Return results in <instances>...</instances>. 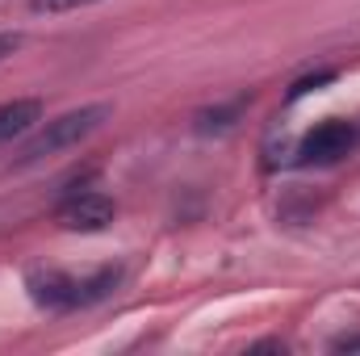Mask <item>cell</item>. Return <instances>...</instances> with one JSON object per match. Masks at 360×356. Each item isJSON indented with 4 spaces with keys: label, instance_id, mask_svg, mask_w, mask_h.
<instances>
[{
    "label": "cell",
    "instance_id": "cell-1",
    "mask_svg": "<svg viewBox=\"0 0 360 356\" xmlns=\"http://www.w3.org/2000/svg\"><path fill=\"white\" fill-rule=\"evenodd\" d=\"M122 265H105L89 272V276H72V272H59V268H42V272H30L25 276V289L34 298V306L42 310H84V306H96L105 302L117 285H122Z\"/></svg>",
    "mask_w": 360,
    "mask_h": 356
},
{
    "label": "cell",
    "instance_id": "cell-2",
    "mask_svg": "<svg viewBox=\"0 0 360 356\" xmlns=\"http://www.w3.org/2000/svg\"><path fill=\"white\" fill-rule=\"evenodd\" d=\"M109 117H113V105H105V101H96V105H80V109H68V113L51 117L46 126H38V130L21 143L13 168H34V164H42L46 155H59V151L84 143V139L96 134Z\"/></svg>",
    "mask_w": 360,
    "mask_h": 356
},
{
    "label": "cell",
    "instance_id": "cell-3",
    "mask_svg": "<svg viewBox=\"0 0 360 356\" xmlns=\"http://www.w3.org/2000/svg\"><path fill=\"white\" fill-rule=\"evenodd\" d=\"M352 147H356V126L344 117H327L297 143L293 164L297 168H331L344 155H352Z\"/></svg>",
    "mask_w": 360,
    "mask_h": 356
},
{
    "label": "cell",
    "instance_id": "cell-4",
    "mask_svg": "<svg viewBox=\"0 0 360 356\" xmlns=\"http://www.w3.org/2000/svg\"><path fill=\"white\" fill-rule=\"evenodd\" d=\"M117 218V201L96 193V189H72L59 205H55V222L63 231H80V235H92V231H105L109 222Z\"/></svg>",
    "mask_w": 360,
    "mask_h": 356
},
{
    "label": "cell",
    "instance_id": "cell-5",
    "mask_svg": "<svg viewBox=\"0 0 360 356\" xmlns=\"http://www.w3.org/2000/svg\"><path fill=\"white\" fill-rule=\"evenodd\" d=\"M42 122V101L38 96H17V101H4L0 105V147L13 143V139H25L34 134Z\"/></svg>",
    "mask_w": 360,
    "mask_h": 356
},
{
    "label": "cell",
    "instance_id": "cell-6",
    "mask_svg": "<svg viewBox=\"0 0 360 356\" xmlns=\"http://www.w3.org/2000/svg\"><path fill=\"white\" fill-rule=\"evenodd\" d=\"M243 105H248V96H235V101H226V105L197 109V113H193V130H197V134H226V130L243 117Z\"/></svg>",
    "mask_w": 360,
    "mask_h": 356
},
{
    "label": "cell",
    "instance_id": "cell-7",
    "mask_svg": "<svg viewBox=\"0 0 360 356\" xmlns=\"http://www.w3.org/2000/svg\"><path fill=\"white\" fill-rule=\"evenodd\" d=\"M331 80H335V68H323V72H314V76H302V80H293V84H289V101H297V96H306V92L327 89Z\"/></svg>",
    "mask_w": 360,
    "mask_h": 356
},
{
    "label": "cell",
    "instance_id": "cell-8",
    "mask_svg": "<svg viewBox=\"0 0 360 356\" xmlns=\"http://www.w3.org/2000/svg\"><path fill=\"white\" fill-rule=\"evenodd\" d=\"M96 0H30V13H46V17H59V13H76V8H89Z\"/></svg>",
    "mask_w": 360,
    "mask_h": 356
},
{
    "label": "cell",
    "instance_id": "cell-9",
    "mask_svg": "<svg viewBox=\"0 0 360 356\" xmlns=\"http://www.w3.org/2000/svg\"><path fill=\"white\" fill-rule=\"evenodd\" d=\"M21 42H25V34H17V30H13V34H0V63H4L13 51H21Z\"/></svg>",
    "mask_w": 360,
    "mask_h": 356
},
{
    "label": "cell",
    "instance_id": "cell-10",
    "mask_svg": "<svg viewBox=\"0 0 360 356\" xmlns=\"http://www.w3.org/2000/svg\"><path fill=\"white\" fill-rule=\"evenodd\" d=\"M331 352H360V331L356 336H335L331 340Z\"/></svg>",
    "mask_w": 360,
    "mask_h": 356
}]
</instances>
